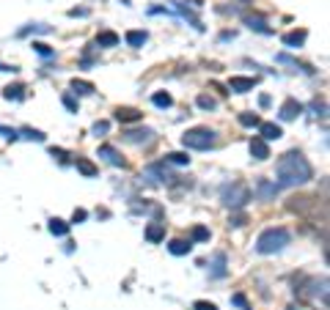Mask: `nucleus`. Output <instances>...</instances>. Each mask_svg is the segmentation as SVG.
<instances>
[{
    "mask_svg": "<svg viewBox=\"0 0 330 310\" xmlns=\"http://www.w3.org/2000/svg\"><path fill=\"white\" fill-rule=\"evenodd\" d=\"M198 107H201V110H215L218 102H215L212 96H206V94H201V96H198Z\"/></svg>",
    "mask_w": 330,
    "mask_h": 310,
    "instance_id": "nucleus-25",
    "label": "nucleus"
},
{
    "mask_svg": "<svg viewBox=\"0 0 330 310\" xmlns=\"http://www.w3.org/2000/svg\"><path fill=\"white\" fill-rule=\"evenodd\" d=\"M190 236H193V241H206V239H209V231H206L204 225H196Z\"/></svg>",
    "mask_w": 330,
    "mask_h": 310,
    "instance_id": "nucleus-26",
    "label": "nucleus"
},
{
    "mask_svg": "<svg viewBox=\"0 0 330 310\" xmlns=\"http://www.w3.org/2000/svg\"><path fill=\"white\" fill-rule=\"evenodd\" d=\"M259 132H261V140H264V143H267V140H278V138L283 135L281 126H278V124H270V121H267V124H259Z\"/></svg>",
    "mask_w": 330,
    "mask_h": 310,
    "instance_id": "nucleus-11",
    "label": "nucleus"
},
{
    "mask_svg": "<svg viewBox=\"0 0 330 310\" xmlns=\"http://www.w3.org/2000/svg\"><path fill=\"white\" fill-rule=\"evenodd\" d=\"M300 102H297V99H286V102L281 104V118L283 121H295L297 116H300Z\"/></svg>",
    "mask_w": 330,
    "mask_h": 310,
    "instance_id": "nucleus-7",
    "label": "nucleus"
},
{
    "mask_svg": "<svg viewBox=\"0 0 330 310\" xmlns=\"http://www.w3.org/2000/svg\"><path fill=\"white\" fill-rule=\"evenodd\" d=\"M220 200H223V206L228 209H242L251 200V187L245 181H234V184H226L220 190Z\"/></svg>",
    "mask_w": 330,
    "mask_h": 310,
    "instance_id": "nucleus-4",
    "label": "nucleus"
},
{
    "mask_svg": "<svg viewBox=\"0 0 330 310\" xmlns=\"http://www.w3.org/2000/svg\"><path fill=\"white\" fill-rule=\"evenodd\" d=\"M63 107H66V110H72V113H77V102H75L72 96H63Z\"/></svg>",
    "mask_w": 330,
    "mask_h": 310,
    "instance_id": "nucleus-33",
    "label": "nucleus"
},
{
    "mask_svg": "<svg viewBox=\"0 0 330 310\" xmlns=\"http://www.w3.org/2000/svg\"><path fill=\"white\" fill-rule=\"evenodd\" d=\"M146 239L154 241V244H157V241H162V239H165V225H162V222H149V225H146Z\"/></svg>",
    "mask_w": 330,
    "mask_h": 310,
    "instance_id": "nucleus-13",
    "label": "nucleus"
},
{
    "mask_svg": "<svg viewBox=\"0 0 330 310\" xmlns=\"http://www.w3.org/2000/svg\"><path fill=\"white\" fill-rule=\"evenodd\" d=\"M218 143V135L206 126H196V129H187L182 135V145L184 148H196V151H206Z\"/></svg>",
    "mask_w": 330,
    "mask_h": 310,
    "instance_id": "nucleus-3",
    "label": "nucleus"
},
{
    "mask_svg": "<svg viewBox=\"0 0 330 310\" xmlns=\"http://www.w3.org/2000/svg\"><path fill=\"white\" fill-rule=\"evenodd\" d=\"M251 154H253V159H267L270 157V145L261 138H253L251 140Z\"/></svg>",
    "mask_w": 330,
    "mask_h": 310,
    "instance_id": "nucleus-12",
    "label": "nucleus"
},
{
    "mask_svg": "<svg viewBox=\"0 0 330 310\" xmlns=\"http://www.w3.org/2000/svg\"><path fill=\"white\" fill-rule=\"evenodd\" d=\"M231 225H234V228L245 225V217H242V214H237V217H231Z\"/></svg>",
    "mask_w": 330,
    "mask_h": 310,
    "instance_id": "nucleus-36",
    "label": "nucleus"
},
{
    "mask_svg": "<svg viewBox=\"0 0 330 310\" xmlns=\"http://www.w3.org/2000/svg\"><path fill=\"white\" fill-rule=\"evenodd\" d=\"M168 250H171V253H174V255H187L190 250H193V241H184V239H174V241H171V244H168Z\"/></svg>",
    "mask_w": 330,
    "mask_h": 310,
    "instance_id": "nucleus-16",
    "label": "nucleus"
},
{
    "mask_svg": "<svg viewBox=\"0 0 330 310\" xmlns=\"http://www.w3.org/2000/svg\"><path fill=\"white\" fill-rule=\"evenodd\" d=\"M275 170H278V181H275L278 187H300V184H308L311 176H314L311 162L303 157L300 151L283 154V157L278 159Z\"/></svg>",
    "mask_w": 330,
    "mask_h": 310,
    "instance_id": "nucleus-1",
    "label": "nucleus"
},
{
    "mask_svg": "<svg viewBox=\"0 0 330 310\" xmlns=\"http://www.w3.org/2000/svg\"><path fill=\"white\" fill-rule=\"evenodd\" d=\"M22 135H25V138H30V140H39V143L44 140V135L39 129H22Z\"/></svg>",
    "mask_w": 330,
    "mask_h": 310,
    "instance_id": "nucleus-30",
    "label": "nucleus"
},
{
    "mask_svg": "<svg viewBox=\"0 0 330 310\" xmlns=\"http://www.w3.org/2000/svg\"><path fill=\"white\" fill-rule=\"evenodd\" d=\"M193 310H218V305H215V302H204V299H198V302L193 305Z\"/></svg>",
    "mask_w": 330,
    "mask_h": 310,
    "instance_id": "nucleus-29",
    "label": "nucleus"
},
{
    "mask_svg": "<svg viewBox=\"0 0 330 310\" xmlns=\"http://www.w3.org/2000/svg\"><path fill=\"white\" fill-rule=\"evenodd\" d=\"M239 124H242V126H259L261 121H259L256 113H242V116H239Z\"/></svg>",
    "mask_w": 330,
    "mask_h": 310,
    "instance_id": "nucleus-23",
    "label": "nucleus"
},
{
    "mask_svg": "<svg viewBox=\"0 0 330 310\" xmlns=\"http://www.w3.org/2000/svg\"><path fill=\"white\" fill-rule=\"evenodd\" d=\"M33 49L39 52V55H44V58H50V55H52V49H50L47 44H39V42H33Z\"/></svg>",
    "mask_w": 330,
    "mask_h": 310,
    "instance_id": "nucleus-31",
    "label": "nucleus"
},
{
    "mask_svg": "<svg viewBox=\"0 0 330 310\" xmlns=\"http://www.w3.org/2000/svg\"><path fill=\"white\" fill-rule=\"evenodd\" d=\"M289 239H292V234H289L286 228H267V231H261L259 239H256V253H261V255L281 253V250L289 244Z\"/></svg>",
    "mask_w": 330,
    "mask_h": 310,
    "instance_id": "nucleus-2",
    "label": "nucleus"
},
{
    "mask_svg": "<svg viewBox=\"0 0 330 310\" xmlns=\"http://www.w3.org/2000/svg\"><path fill=\"white\" fill-rule=\"evenodd\" d=\"M146 30H129V33H127V44H129V47H143V44H146Z\"/></svg>",
    "mask_w": 330,
    "mask_h": 310,
    "instance_id": "nucleus-17",
    "label": "nucleus"
},
{
    "mask_svg": "<svg viewBox=\"0 0 330 310\" xmlns=\"http://www.w3.org/2000/svg\"><path fill=\"white\" fill-rule=\"evenodd\" d=\"M77 170L83 173V176H88V179H91V176H97V165H94V162H88V159H77Z\"/></svg>",
    "mask_w": 330,
    "mask_h": 310,
    "instance_id": "nucleus-20",
    "label": "nucleus"
},
{
    "mask_svg": "<svg viewBox=\"0 0 330 310\" xmlns=\"http://www.w3.org/2000/svg\"><path fill=\"white\" fill-rule=\"evenodd\" d=\"M168 162H174V165H190V157L187 154H182V151H174V154H168Z\"/></svg>",
    "mask_w": 330,
    "mask_h": 310,
    "instance_id": "nucleus-24",
    "label": "nucleus"
},
{
    "mask_svg": "<svg viewBox=\"0 0 330 310\" xmlns=\"http://www.w3.org/2000/svg\"><path fill=\"white\" fill-rule=\"evenodd\" d=\"M97 44L99 47H116V44H119V36L113 33V30H105V33L97 36Z\"/></svg>",
    "mask_w": 330,
    "mask_h": 310,
    "instance_id": "nucleus-19",
    "label": "nucleus"
},
{
    "mask_svg": "<svg viewBox=\"0 0 330 310\" xmlns=\"http://www.w3.org/2000/svg\"><path fill=\"white\" fill-rule=\"evenodd\" d=\"M47 228H50V234H52V236H66V234H69V222H63L61 217H52Z\"/></svg>",
    "mask_w": 330,
    "mask_h": 310,
    "instance_id": "nucleus-15",
    "label": "nucleus"
},
{
    "mask_svg": "<svg viewBox=\"0 0 330 310\" xmlns=\"http://www.w3.org/2000/svg\"><path fill=\"white\" fill-rule=\"evenodd\" d=\"M3 96L6 99H22V85H8V88L3 91Z\"/></svg>",
    "mask_w": 330,
    "mask_h": 310,
    "instance_id": "nucleus-27",
    "label": "nucleus"
},
{
    "mask_svg": "<svg viewBox=\"0 0 330 310\" xmlns=\"http://www.w3.org/2000/svg\"><path fill=\"white\" fill-rule=\"evenodd\" d=\"M234 302H237L239 308H245V296H242V294H237V296H234Z\"/></svg>",
    "mask_w": 330,
    "mask_h": 310,
    "instance_id": "nucleus-38",
    "label": "nucleus"
},
{
    "mask_svg": "<svg viewBox=\"0 0 330 310\" xmlns=\"http://www.w3.org/2000/svg\"><path fill=\"white\" fill-rule=\"evenodd\" d=\"M228 88L237 91V94H248V91L256 88V77H231L228 80Z\"/></svg>",
    "mask_w": 330,
    "mask_h": 310,
    "instance_id": "nucleus-6",
    "label": "nucleus"
},
{
    "mask_svg": "<svg viewBox=\"0 0 330 310\" xmlns=\"http://www.w3.org/2000/svg\"><path fill=\"white\" fill-rule=\"evenodd\" d=\"M85 217H88V214H85L83 209H75V217H72V222H83Z\"/></svg>",
    "mask_w": 330,
    "mask_h": 310,
    "instance_id": "nucleus-34",
    "label": "nucleus"
},
{
    "mask_svg": "<svg viewBox=\"0 0 330 310\" xmlns=\"http://www.w3.org/2000/svg\"><path fill=\"white\" fill-rule=\"evenodd\" d=\"M253 192H256V198H259V200H273L275 195L281 192V187L275 184V181H270V179H259Z\"/></svg>",
    "mask_w": 330,
    "mask_h": 310,
    "instance_id": "nucleus-5",
    "label": "nucleus"
},
{
    "mask_svg": "<svg viewBox=\"0 0 330 310\" xmlns=\"http://www.w3.org/2000/svg\"><path fill=\"white\" fill-rule=\"evenodd\" d=\"M245 25H248L251 30H259V33H273V30L267 28V22L261 20V17H248V20H245Z\"/></svg>",
    "mask_w": 330,
    "mask_h": 310,
    "instance_id": "nucleus-18",
    "label": "nucleus"
},
{
    "mask_svg": "<svg viewBox=\"0 0 330 310\" xmlns=\"http://www.w3.org/2000/svg\"><path fill=\"white\" fill-rule=\"evenodd\" d=\"M99 157H105L107 162H110V165H116V167H124V165H127V162L119 157V151H116L113 145H99Z\"/></svg>",
    "mask_w": 330,
    "mask_h": 310,
    "instance_id": "nucleus-8",
    "label": "nucleus"
},
{
    "mask_svg": "<svg viewBox=\"0 0 330 310\" xmlns=\"http://www.w3.org/2000/svg\"><path fill=\"white\" fill-rule=\"evenodd\" d=\"M116 118H119V121H124V124H132V121H141L143 113L135 110V107H119V110H116Z\"/></svg>",
    "mask_w": 330,
    "mask_h": 310,
    "instance_id": "nucleus-10",
    "label": "nucleus"
},
{
    "mask_svg": "<svg viewBox=\"0 0 330 310\" xmlns=\"http://www.w3.org/2000/svg\"><path fill=\"white\" fill-rule=\"evenodd\" d=\"M72 91L75 94H94V85L85 83V80H72Z\"/></svg>",
    "mask_w": 330,
    "mask_h": 310,
    "instance_id": "nucleus-22",
    "label": "nucleus"
},
{
    "mask_svg": "<svg viewBox=\"0 0 330 310\" xmlns=\"http://www.w3.org/2000/svg\"><path fill=\"white\" fill-rule=\"evenodd\" d=\"M259 104H261V107H270V96H267V94H264V96L259 99Z\"/></svg>",
    "mask_w": 330,
    "mask_h": 310,
    "instance_id": "nucleus-39",
    "label": "nucleus"
},
{
    "mask_svg": "<svg viewBox=\"0 0 330 310\" xmlns=\"http://www.w3.org/2000/svg\"><path fill=\"white\" fill-rule=\"evenodd\" d=\"M305 36H308L305 30H292V33L283 36V44H286V47H292V49H297V47H303Z\"/></svg>",
    "mask_w": 330,
    "mask_h": 310,
    "instance_id": "nucleus-14",
    "label": "nucleus"
},
{
    "mask_svg": "<svg viewBox=\"0 0 330 310\" xmlns=\"http://www.w3.org/2000/svg\"><path fill=\"white\" fill-rule=\"evenodd\" d=\"M107 129H110V124H107V121H97V124H94V132H97V135H105Z\"/></svg>",
    "mask_w": 330,
    "mask_h": 310,
    "instance_id": "nucleus-32",
    "label": "nucleus"
},
{
    "mask_svg": "<svg viewBox=\"0 0 330 310\" xmlns=\"http://www.w3.org/2000/svg\"><path fill=\"white\" fill-rule=\"evenodd\" d=\"M0 132H3L8 140H17V132H14V129H6V126H0Z\"/></svg>",
    "mask_w": 330,
    "mask_h": 310,
    "instance_id": "nucleus-35",
    "label": "nucleus"
},
{
    "mask_svg": "<svg viewBox=\"0 0 330 310\" xmlns=\"http://www.w3.org/2000/svg\"><path fill=\"white\" fill-rule=\"evenodd\" d=\"M226 255H218V258H215V277H223L226 275Z\"/></svg>",
    "mask_w": 330,
    "mask_h": 310,
    "instance_id": "nucleus-28",
    "label": "nucleus"
},
{
    "mask_svg": "<svg viewBox=\"0 0 330 310\" xmlns=\"http://www.w3.org/2000/svg\"><path fill=\"white\" fill-rule=\"evenodd\" d=\"M152 135H154L152 129H129L124 135V140H127V143H149Z\"/></svg>",
    "mask_w": 330,
    "mask_h": 310,
    "instance_id": "nucleus-9",
    "label": "nucleus"
},
{
    "mask_svg": "<svg viewBox=\"0 0 330 310\" xmlns=\"http://www.w3.org/2000/svg\"><path fill=\"white\" fill-rule=\"evenodd\" d=\"M69 14L72 17H85V14H88V8H72Z\"/></svg>",
    "mask_w": 330,
    "mask_h": 310,
    "instance_id": "nucleus-37",
    "label": "nucleus"
},
{
    "mask_svg": "<svg viewBox=\"0 0 330 310\" xmlns=\"http://www.w3.org/2000/svg\"><path fill=\"white\" fill-rule=\"evenodd\" d=\"M152 102H154V107L168 110L171 104H174V99H171V94H154V96H152Z\"/></svg>",
    "mask_w": 330,
    "mask_h": 310,
    "instance_id": "nucleus-21",
    "label": "nucleus"
}]
</instances>
